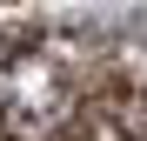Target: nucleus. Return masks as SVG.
<instances>
[{
  "mask_svg": "<svg viewBox=\"0 0 147 141\" xmlns=\"http://www.w3.org/2000/svg\"><path fill=\"white\" fill-rule=\"evenodd\" d=\"M0 141H7V134H0Z\"/></svg>",
  "mask_w": 147,
  "mask_h": 141,
  "instance_id": "obj_4",
  "label": "nucleus"
},
{
  "mask_svg": "<svg viewBox=\"0 0 147 141\" xmlns=\"http://www.w3.org/2000/svg\"><path fill=\"white\" fill-rule=\"evenodd\" d=\"M80 141H140V134H127V128L114 121V114H94V121H87V134H80Z\"/></svg>",
  "mask_w": 147,
  "mask_h": 141,
  "instance_id": "obj_3",
  "label": "nucleus"
},
{
  "mask_svg": "<svg viewBox=\"0 0 147 141\" xmlns=\"http://www.w3.org/2000/svg\"><path fill=\"white\" fill-rule=\"evenodd\" d=\"M100 114H114V121L127 128V134H140V141H147V94H114Z\"/></svg>",
  "mask_w": 147,
  "mask_h": 141,
  "instance_id": "obj_2",
  "label": "nucleus"
},
{
  "mask_svg": "<svg viewBox=\"0 0 147 141\" xmlns=\"http://www.w3.org/2000/svg\"><path fill=\"white\" fill-rule=\"evenodd\" d=\"M74 114H80V81L67 54H7V108H0L7 141H54Z\"/></svg>",
  "mask_w": 147,
  "mask_h": 141,
  "instance_id": "obj_1",
  "label": "nucleus"
}]
</instances>
